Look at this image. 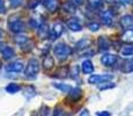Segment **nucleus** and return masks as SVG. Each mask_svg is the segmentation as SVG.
Wrapping results in <instances>:
<instances>
[{"label":"nucleus","mask_w":133,"mask_h":116,"mask_svg":"<svg viewBox=\"0 0 133 116\" xmlns=\"http://www.w3.org/2000/svg\"><path fill=\"white\" fill-rule=\"evenodd\" d=\"M38 71H39V63H38L37 59L32 58L28 62L27 66H25L24 76L29 79H34V78H36Z\"/></svg>","instance_id":"1"},{"label":"nucleus","mask_w":133,"mask_h":116,"mask_svg":"<svg viewBox=\"0 0 133 116\" xmlns=\"http://www.w3.org/2000/svg\"><path fill=\"white\" fill-rule=\"evenodd\" d=\"M55 55L57 56V58L59 60H65L67 58V56L71 53V49L66 43H63V42H59L55 45Z\"/></svg>","instance_id":"2"},{"label":"nucleus","mask_w":133,"mask_h":116,"mask_svg":"<svg viewBox=\"0 0 133 116\" xmlns=\"http://www.w3.org/2000/svg\"><path fill=\"white\" fill-rule=\"evenodd\" d=\"M112 79H114L112 74H91L88 78V82L91 85H97L105 81H111Z\"/></svg>","instance_id":"3"},{"label":"nucleus","mask_w":133,"mask_h":116,"mask_svg":"<svg viewBox=\"0 0 133 116\" xmlns=\"http://www.w3.org/2000/svg\"><path fill=\"white\" fill-rule=\"evenodd\" d=\"M63 33H64V25L63 23H60V22L55 23L50 30V38L51 40H56V38L60 37Z\"/></svg>","instance_id":"4"},{"label":"nucleus","mask_w":133,"mask_h":116,"mask_svg":"<svg viewBox=\"0 0 133 116\" xmlns=\"http://www.w3.org/2000/svg\"><path fill=\"white\" fill-rule=\"evenodd\" d=\"M9 29H11V32L15 33V34H20V33H22L24 30V25L23 22H21L20 20H9Z\"/></svg>","instance_id":"5"},{"label":"nucleus","mask_w":133,"mask_h":116,"mask_svg":"<svg viewBox=\"0 0 133 116\" xmlns=\"http://www.w3.org/2000/svg\"><path fill=\"white\" fill-rule=\"evenodd\" d=\"M117 62V56L114 53H105L101 57V63L104 66H112Z\"/></svg>","instance_id":"6"},{"label":"nucleus","mask_w":133,"mask_h":116,"mask_svg":"<svg viewBox=\"0 0 133 116\" xmlns=\"http://www.w3.org/2000/svg\"><path fill=\"white\" fill-rule=\"evenodd\" d=\"M121 26L125 29H132L133 28V15H130V14H126L124 16H122L121 21Z\"/></svg>","instance_id":"7"},{"label":"nucleus","mask_w":133,"mask_h":116,"mask_svg":"<svg viewBox=\"0 0 133 116\" xmlns=\"http://www.w3.org/2000/svg\"><path fill=\"white\" fill-rule=\"evenodd\" d=\"M97 45H98V49L101 51H107L110 49V41L105 36H99L98 40H97Z\"/></svg>","instance_id":"8"},{"label":"nucleus","mask_w":133,"mask_h":116,"mask_svg":"<svg viewBox=\"0 0 133 116\" xmlns=\"http://www.w3.org/2000/svg\"><path fill=\"white\" fill-rule=\"evenodd\" d=\"M24 69V65L22 62H14L6 66V71L8 72H21Z\"/></svg>","instance_id":"9"},{"label":"nucleus","mask_w":133,"mask_h":116,"mask_svg":"<svg viewBox=\"0 0 133 116\" xmlns=\"http://www.w3.org/2000/svg\"><path fill=\"white\" fill-rule=\"evenodd\" d=\"M101 20L105 26H111L114 22V14L111 11H104L101 14Z\"/></svg>","instance_id":"10"},{"label":"nucleus","mask_w":133,"mask_h":116,"mask_svg":"<svg viewBox=\"0 0 133 116\" xmlns=\"http://www.w3.org/2000/svg\"><path fill=\"white\" fill-rule=\"evenodd\" d=\"M81 70L85 74H91L94 72V64L89 59H86L81 64Z\"/></svg>","instance_id":"11"},{"label":"nucleus","mask_w":133,"mask_h":116,"mask_svg":"<svg viewBox=\"0 0 133 116\" xmlns=\"http://www.w3.org/2000/svg\"><path fill=\"white\" fill-rule=\"evenodd\" d=\"M37 29H38L37 33H38L39 38H46L50 36V29H49V26L46 23H41Z\"/></svg>","instance_id":"12"},{"label":"nucleus","mask_w":133,"mask_h":116,"mask_svg":"<svg viewBox=\"0 0 133 116\" xmlns=\"http://www.w3.org/2000/svg\"><path fill=\"white\" fill-rule=\"evenodd\" d=\"M1 55H2V57H4V59L9 60V59H12L15 56V51L13 48H11V46H5L1 51Z\"/></svg>","instance_id":"13"},{"label":"nucleus","mask_w":133,"mask_h":116,"mask_svg":"<svg viewBox=\"0 0 133 116\" xmlns=\"http://www.w3.org/2000/svg\"><path fill=\"white\" fill-rule=\"evenodd\" d=\"M52 86L56 87L57 89H59V91L63 92V93H68L71 89H72V87H71L70 85L63 84V82H52Z\"/></svg>","instance_id":"14"},{"label":"nucleus","mask_w":133,"mask_h":116,"mask_svg":"<svg viewBox=\"0 0 133 116\" xmlns=\"http://www.w3.org/2000/svg\"><path fill=\"white\" fill-rule=\"evenodd\" d=\"M55 66V59H53L51 56H45L44 59H43V68L44 70H51Z\"/></svg>","instance_id":"15"},{"label":"nucleus","mask_w":133,"mask_h":116,"mask_svg":"<svg viewBox=\"0 0 133 116\" xmlns=\"http://www.w3.org/2000/svg\"><path fill=\"white\" fill-rule=\"evenodd\" d=\"M68 95H70V97L72 100H79L81 97V95H82V91L79 87H74L68 92Z\"/></svg>","instance_id":"16"},{"label":"nucleus","mask_w":133,"mask_h":116,"mask_svg":"<svg viewBox=\"0 0 133 116\" xmlns=\"http://www.w3.org/2000/svg\"><path fill=\"white\" fill-rule=\"evenodd\" d=\"M20 89H21V87H20L17 84H15V82H11V84H8L6 86L5 91H6L7 93H9V94H15V93H17Z\"/></svg>","instance_id":"17"},{"label":"nucleus","mask_w":133,"mask_h":116,"mask_svg":"<svg viewBox=\"0 0 133 116\" xmlns=\"http://www.w3.org/2000/svg\"><path fill=\"white\" fill-rule=\"evenodd\" d=\"M67 27L70 30H72V32H81L82 30V26L80 25L78 21H75V20H73V21H70L67 23Z\"/></svg>","instance_id":"18"},{"label":"nucleus","mask_w":133,"mask_h":116,"mask_svg":"<svg viewBox=\"0 0 133 116\" xmlns=\"http://www.w3.org/2000/svg\"><path fill=\"white\" fill-rule=\"evenodd\" d=\"M122 40L127 43H133V29H126V32L122 35Z\"/></svg>","instance_id":"19"},{"label":"nucleus","mask_w":133,"mask_h":116,"mask_svg":"<svg viewBox=\"0 0 133 116\" xmlns=\"http://www.w3.org/2000/svg\"><path fill=\"white\" fill-rule=\"evenodd\" d=\"M90 40L89 38H82V40H80V41H78L76 42V44H75V46H76V49H86V48H88L89 45H90Z\"/></svg>","instance_id":"20"},{"label":"nucleus","mask_w":133,"mask_h":116,"mask_svg":"<svg viewBox=\"0 0 133 116\" xmlns=\"http://www.w3.org/2000/svg\"><path fill=\"white\" fill-rule=\"evenodd\" d=\"M122 71L124 72V73H131V72H133V59H130V60L125 62L122 68Z\"/></svg>","instance_id":"21"},{"label":"nucleus","mask_w":133,"mask_h":116,"mask_svg":"<svg viewBox=\"0 0 133 116\" xmlns=\"http://www.w3.org/2000/svg\"><path fill=\"white\" fill-rule=\"evenodd\" d=\"M43 4L46 7V9H49L50 12H55L58 7L57 0H49V1H45V2H43Z\"/></svg>","instance_id":"22"},{"label":"nucleus","mask_w":133,"mask_h":116,"mask_svg":"<svg viewBox=\"0 0 133 116\" xmlns=\"http://www.w3.org/2000/svg\"><path fill=\"white\" fill-rule=\"evenodd\" d=\"M122 56H132L133 55V44H127L121 49Z\"/></svg>","instance_id":"23"},{"label":"nucleus","mask_w":133,"mask_h":116,"mask_svg":"<svg viewBox=\"0 0 133 116\" xmlns=\"http://www.w3.org/2000/svg\"><path fill=\"white\" fill-rule=\"evenodd\" d=\"M35 95H36V89H35L32 86H27L24 88V96L25 97L30 99V97L35 96Z\"/></svg>","instance_id":"24"},{"label":"nucleus","mask_w":133,"mask_h":116,"mask_svg":"<svg viewBox=\"0 0 133 116\" xmlns=\"http://www.w3.org/2000/svg\"><path fill=\"white\" fill-rule=\"evenodd\" d=\"M14 41H15V43H16V44L23 45L29 40H28V37L25 35H16V36H15V38H14Z\"/></svg>","instance_id":"25"},{"label":"nucleus","mask_w":133,"mask_h":116,"mask_svg":"<svg viewBox=\"0 0 133 116\" xmlns=\"http://www.w3.org/2000/svg\"><path fill=\"white\" fill-rule=\"evenodd\" d=\"M115 84L111 81H105V82H102V84L98 85V89L101 91H104V89H109V88H114Z\"/></svg>","instance_id":"26"},{"label":"nucleus","mask_w":133,"mask_h":116,"mask_svg":"<svg viewBox=\"0 0 133 116\" xmlns=\"http://www.w3.org/2000/svg\"><path fill=\"white\" fill-rule=\"evenodd\" d=\"M63 8L65 9L66 12H68V13H74L75 12V8H74V6L72 5V2H66V4H64Z\"/></svg>","instance_id":"27"},{"label":"nucleus","mask_w":133,"mask_h":116,"mask_svg":"<svg viewBox=\"0 0 133 116\" xmlns=\"http://www.w3.org/2000/svg\"><path fill=\"white\" fill-rule=\"evenodd\" d=\"M88 1H89V5H90L91 7H94V8H98V7H101L102 4H103L102 0H88Z\"/></svg>","instance_id":"28"},{"label":"nucleus","mask_w":133,"mask_h":116,"mask_svg":"<svg viewBox=\"0 0 133 116\" xmlns=\"http://www.w3.org/2000/svg\"><path fill=\"white\" fill-rule=\"evenodd\" d=\"M88 28H89V30L90 32H97V30H99V23H97V22H91V23H89L88 25Z\"/></svg>","instance_id":"29"},{"label":"nucleus","mask_w":133,"mask_h":116,"mask_svg":"<svg viewBox=\"0 0 133 116\" xmlns=\"http://www.w3.org/2000/svg\"><path fill=\"white\" fill-rule=\"evenodd\" d=\"M78 76H79V66H73L72 68V71H71V77L72 78H78Z\"/></svg>","instance_id":"30"},{"label":"nucleus","mask_w":133,"mask_h":116,"mask_svg":"<svg viewBox=\"0 0 133 116\" xmlns=\"http://www.w3.org/2000/svg\"><path fill=\"white\" fill-rule=\"evenodd\" d=\"M29 26H30V28H32V29L39 27V25H38V21H37L36 19H34V17H31V19L29 20Z\"/></svg>","instance_id":"31"},{"label":"nucleus","mask_w":133,"mask_h":116,"mask_svg":"<svg viewBox=\"0 0 133 116\" xmlns=\"http://www.w3.org/2000/svg\"><path fill=\"white\" fill-rule=\"evenodd\" d=\"M37 6H38V1H37V0H30V1L28 2V8H29V9H35Z\"/></svg>","instance_id":"32"},{"label":"nucleus","mask_w":133,"mask_h":116,"mask_svg":"<svg viewBox=\"0 0 133 116\" xmlns=\"http://www.w3.org/2000/svg\"><path fill=\"white\" fill-rule=\"evenodd\" d=\"M9 2H11V5L13 7H19L22 5L23 0H9Z\"/></svg>","instance_id":"33"},{"label":"nucleus","mask_w":133,"mask_h":116,"mask_svg":"<svg viewBox=\"0 0 133 116\" xmlns=\"http://www.w3.org/2000/svg\"><path fill=\"white\" fill-rule=\"evenodd\" d=\"M96 116H111V113L108 110H102V112H97Z\"/></svg>","instance_id":"34"},{"label":"nucleus","mask_w":133,"mask_h":116,"mask_svg":"<svg viewBox=\"0 0 133 116\" xmlns=\"http://www.w3.org/2000/svg\"><path fill=\"white\" fill-rule=\"evenodd\" d=\"M80 116H90V114H89V112L87 109H83V110H81Z\"/></svg>","instance_id":"35"},{"label":"nucleus","mask_w":133,"mask_h":116,"mask_svg":"<svg viewBox=\"0 0 133 116\" xmlns=\"http://www.w3.org/2000/svg\"><path fill=\"white\" fill-rule=\"evenodd\" d=\"M132 1L133 0H118V2H121L123 5H129V4H131Z\"/></svg>","instance_id":"36"},{"label":"nucleus","mask_w":133,"mask_h":116,"mask_svg":"<svg viewBox=\"0 0 133 116\" xmlns=\"http://www.w3.org/2000/svg\"><path fill=\"white\" fill-rule=\"evenodd\" d=\"M72 2L74 5H81L83 2V0H72Z\"/></svg>","instance_id":"37"},{"label":"nucleus","mask_w":133,"mask_h":116,"mask_svg":"<svg viewBox=\"0 0 133 116\" xmlns=\"http://www.w3.org/2000/svg\"><path fill=\"white\" fill-rule=\"evenodd\" d=\"M0 12H4V1L0 0Z\"/></svg>","instance_id":"38"},{"label":"nucleus","mask_w":133,"mask_h":116,"mask_svg":"<svg viewBox=\"0 0 133 116\" xmlns=\"http://www.w3.org/2000/svg\"><path fill=\"white\" fill-rule=\"evenodd\" d=\"M108 4H112V2H115V0H105Z\"/></svg>","instance_id":"39"},{"label":"nucleus","mask_w":133,"mask_h":116,"mask_svg":"<svg viewBox=\"0 0 133 116\" xmlns=\"http://www.w3.org/2000/svg\"><path fill=\"white\" fill-rule=\"evenodd\" d=\"M1 36H2V33H1V30H0V40H1Z\"/></svg>","instance_id":"40"},{"label":"nucleus","mask_w":133,"mask_h":116,"mask_svg":"<svg viewBox=\"0 0 133 116\" xmlns=\"http://www.w3.org/2000/svg\"><path fill=\"white\" fill-rule=\"evenodd\" d=\"M42 1H43V2H45V1H49V0H42Z\"/></svg>","instance_id":"41"},{"label":"nucleus","mask_w":133,"mask_h":116,"mask_svg":"<svg viewBox=\"0 0 133 116\" xmlns=\"http://www.w3.org/2000/svg\"><path fill=\"white\" fill-rule=\"evenodd\" d=\"M63 116H72V115H63Z\"/></svg>","instance_id":"42"}]
</instances>
